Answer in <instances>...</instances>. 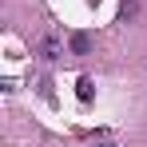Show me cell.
Listing matches in <instances>:
<instances>
[{
    "label": "cell",
    "instance_id": "6da1fadb",
    "mask_svg": "<svg viewBox=\"0 0 147 147\" xmlns=\"http://www.w3.org/2000/svg\"><path fill=\"white\" fill-rule=\"evenodd\" d=\"M36 52H40L44 60H60V56H64V44H60V36H44V40L36 44Z\"/></svg>",
    "mask_w": 147,
    "mask_h": 147
},
{
    "label": "cell",
    "instance_id": "7a4b0ae2",
    "mask_svg": "<svg viewBox=\"0 0 147 147\" xmlns=\"http://www.w3.org/2000/svg\"><path fill=\"white\" fill-rule=\"evenodd\" d=\"M92 92H96V84H92L88 76H80V80H76V96H80V103H88V99H92Z\"/></svg>",
    "mask_w": 147,
    "mask_h": 147
},
{
    "label": "cell",
    "instance_id": "3957f363",
    "mask_svg": "<svg viewBox=\"0 0 147 147\" xmlns=\"http://www.w3.org/2000/svg\"><path fill=\"white\" fill-rule=\"evenodd\" d=\"M135 12H139V4H135V0H123V4H119V20H123V24H127V20H135Z\"/></svg>",
    "mask_w": 147,
    "mask_h": 147
},
{
    "label": "cell",
    "instance_id": "277c9868",
    "mask_svg": "<svg viewBox=\"0 0 147 147\" xmlns=\"http://www.w3.org/2000/svg\"><path fill=\"white\" fill-rule=\"evenodd\" d=\"M88 48H92V40H88L84 32H76V36H72V52H76V56H84Z\"/></svg>",
    "mask_w": 147,
    "mask_h": 147
},
{
    "label": "cell",
    "instance_id": "5b68a950",
    "mask_svg": "<svg viewBox=\"0 0 147 147\" xmlns=\"http://www.w3.org/2000/svg\"><path fill=\"white\" fill-rule=\"evenodd\" d=\"M96 147H119V143H96Z\"/></svg>",
    "mask_w": 147,
    "mask_h": 147
}]
</instances>
